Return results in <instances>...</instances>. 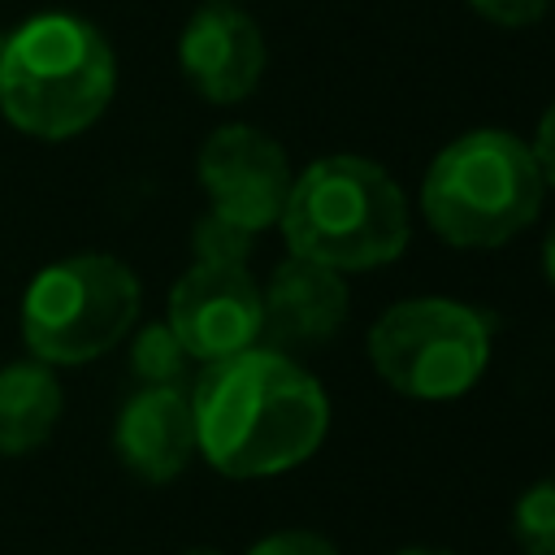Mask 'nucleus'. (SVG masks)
Here are the masks:
<instances>
[{
	"mask_svg": "<svg viewBox=\"0 0 555 555\" xmlns=\"http://www.w3.org/2000/svg\"><path fill=\"white\" fill-rule=\"evenodd\" d=\"M139 317V278L113 256H69L30 282L22 338L43 364H87L113 351Z\"/></svg>",
	"mask_w": 555,
	"mask_h": 555,
	"instance_id": "nucleus-5",
	"label": "nucleus"
},
{
	"mask_svg": "<svg viewBox=\"0 0 555 555\" xmlns=\"http://www.w3.org/2000/svg\"><path fill=\"white\" fill-rule=\"evenodd\" d=\"M178 61L204 100L234 104V100L251 95L260 82L264 39H260V26L243 9L212 0L186 22V30L178 39Z\"/></svg>",
	"mask_w": 555,
	"mask_h": 555,
	"instance_id": "nucleus-9",
	"label": "nucleus"
},
{
	"mask_svg": "<svg viewBox=\"0 0 555 555\" xmlns=\"http://www.w3.org/2000/svg\"><path fill=\"white\" fill-rule=\"evenodd\" d=\"M512 533L525 555H555V481H538L516 499Z\"/></svg>",
	"mask_w": 555,
	"mask_h": 555,
	"instance_id": "nucleus-13",
	"label": "nucleus"
},
{
	"mask_svg": "<svg viewBox=\"0 0 555 555\" xmlns=\"http://www.w3.org/2000/svg\"><path fill=\"white\" fill-rule=\"evenodd\" d=\"M468 4L499 26H529L546 13V0H468Z\"/></svg>",
	"mask_w": 555,
	"mask_h": 555,
	"instance_id": "nucleus-17",
	"label": "nucleus"
},
{
	"mask_svg": "<svg viewBox=\"0 0 555 555\" xmlns=\"http://www.w3.org/2000/svg\"><path fill=\"white\" fill-rule=\"evenodd\" d=\"M395 555H451V551H395Z\"/></svg>",
	"mask_w": 555,
	"mask_h": 555,
	"instance_id": "nucleus-20",
	"label": "nucleus"
},
{
	"mask_svg": "<svg viewBox=\"0 0 555 555\" xmlns=\"http://www.w3.org/2000/svg\"><path fill=\"white\" fill-rule=\"evenodd\" d=\"M191 412L204 460L243 481L304 464L330 429L321 382L273 347L212 360L195 377Z\"/></svg>",
	"mask_w": 555,
	"mask_h": 555,
	"instance_id": "nucleus-1",
	"label": "nucleus"
},
{
	"mask_svg": "<svg viewBox=\"0 0 555 555\" xmlns=\"http://www.w3.org/2000/svg\"><path fill=\"white\" fill-rule=\"evenodd\" d=\"M113 447L134 477L152 486L173 481L199 451L191 395L182 386H143L139 395L126 399L113 429Z\"/></svg>",
	"mask_w": 555,
	"mask_h": 555,
	"instance_id": "nucleus-11",
	"label": "nucleus"
},
{
	"mask_svg": "<svg viewBox=\"0 0 555 555\" xmlns=\"http://www.w3.org/2000/svg\"><path fill=\"white\" fill-rule=\"evenodd\" d=\"M247 247H251V234L225 225L212 212L195 225V260H234V264H243L247 260Z\"/></svg>",
	"mask_w": 555,
	"mask_h": 555,
	"instance_id": "nucleus-15",
	"label": "nucleus"
},
{
	"mask_svg": "<svg viewBox=\"0 0 555 555\" xmlns=\"http://www.w3.org/2000/svg\"><path fill=\"white\" fill-rule=\"evenodd\" d=\"M186 351L182 343L173 338L169 325H147L134 343V373L147 382V386H178L182 382V369H186Z\"/></svg>",
	"mask_w": 555,
	"mask_h": 555,
	"instance_id": "nucleus-14",
	"label": "nucleus"
},
{
	"mask_svg": "<svg viewBox=\"0 0 555 555\" xmlns=\"http://www.w3.org/2000/svg\"><path fill=\"white\" fill-rule=\"evenodd\" d=\"M542 269L551 278V286H555V225L546 230V243H542Z\"/></svg>",
	"mask_w": 555,
	"mask_h": 555,
	"instance_id": "nucleus-19",
	"label": "nucleus"
},
{
	"mask_svg": "<svg viewBox=\"0 0 555 555\" xmlns=\"http://www.w3.org/2000/svg\"><path fill=\"white\" fill-rule=\"evenodd\" d=\"M291 256L351 273L395 260L408 247V199L399 182L364 156H325L308 165L278 217Z\"/></svg>",
	"mask_w": 555,
	"mask_h": 555,
	"instance_id": "nucleus-3",
	"label": "nucleus"
},
{
	"mask_svg": "<svg viewBox=\"0 0 555 555\" xmlns=\"http://www.w3.org/2000/svg\"><path fill=\"white\" fill-rule=\"evenodd\" d=\"M191 555H221V551H191Z\"/></svg>",
	"mask_w": 555,
	"mask_h": 555,
	"instance_id": "nucleus-21",
	"label": "nucleus"
},
{
	"mask_svg": "<svg viewBox=\"0 0 555 555\" xmlns=\"http://www.w3.org/2000/svg\"><path fill=\"white\" fill-rule=\"evenodd\" d=\"M247 555H338V551L330 546V538H321L312 529H282V533L260 538Z\"/></svg>",
	"mask_w": 555,
	"mask_h": 555,
	"instance_id": "nucleus-16",
	"label": "nucleus"
},
{
	"mask_svg": "<svg viewBox=\"0 0 555 555\" xmlns=\"http://www.w3.org/2000/svg\"><path fill=\"white\" fill-rule=\"evenodd\" d=\"M61 421V382L43 360L0 369V455H26L52 438Z\"/></svg>",
	"mask_w": 555,
	"mask_h": 555,
	"instance_id": "nucleus-12",
	"label": "nucleus"
},
{
	"mask_svg": "<svg viewBox=\"0 0 555 555\" xmlns=\"http://www.w3.org/2000/svg\"><path fill=\"white\" fill-rule=\"evenodd\" d=\"M113 48L74 13H39L0 43V108L30 139H69L113 100Z\"/></svg>",
	"mask_w": 555,
	"mask_h": 555,
	"instance_id": "nucleus-2",
	"label": "nucleus"
},
{
	"mask_svg": "<svg viewBox=\"0 0 555 555\" xmlns=\"http://www.w3.org/2000/svg\"><path fill=\"white\" fill-rule=\"evenodd\" d=\"M291 182L286 152L256 126H221L199 147V186L212 199V217L243 234L278 225Z\"/></svg>",
	"mask_w": 555,
	"mask_h": 555,
	"instance_id": "nucleus-7",
	"label": "nucleus"
},
{
	"mask_svg": "<svg viewBox=\"0 0 555 555\" xmlns=\"http://www.w3.org/2000/svg\"><path fill=\"white\" fill-rule=\"evenodd\" d=\"M347 304L351 295L338 269L291 256L286 264L273 269L269 286L260 291V338L273 351L325 343L343 325Z\"/></svg>",
	"mask_w": 555,
	"mask_h": 555,
	"instance_id": "nucleus-10",
	"label": "nucleus"
},
{
	"mask_svg": "<svg viewBox=\"0 0 555 555\" xmlns=\"http://www.w3.org/2000/svg\"><path fill=\"white\" fill-rule=\"evenodd\" d=\"M173 338L191 360H225L260 343V286L247 264L234 260H195L169 291Z\"/></svg>",
	"mask_w": 555,
	"mask_h": 555,
	"instance_id": "nucleus-8",
	"label": "nucleus"
},
{
	"mask_svg": "<svg viewBox=\"0 0 555 555\" xmlns=\"http://www.w3.org/2000/svg\"><path fill=\"white\" fill-rule=\"evenodd\" d=\"M533 160H538V169H542V182H555V100H551V108L542 113V121H538V139H533Z\"/></svg>",
	"mask_w": 555,
	"mask_h": 555,
	"instance_id": "nucleus-18",
	"label": "nucleus"
},
{
	"mask_svg": "<svg viewBox=\"0 0 555 555\" xmlns=\"http://www.w3.org/2000/svg\"><path fill=\"white\" fill-rule=\"evenodd\" d=\"M369 360L377 377L408 399H455L481 377L490 330L468 304L403 299L373 321Z\"/></svg>",
	"mask_w": 555,
	"mask_h": 555,
	"instance_id": "nucleus-6",
	"label": "nucleus"
},
{
	"mask_svg": "<svg viewBox=\"0 0 555 555\" xmlns=\"http://www.w3.org/2000/svg\"><path fill=\"white\" fill-rule=\"evenodd\" d=\"M421 208L451 247H499L538 217L542 169L516 134L468 130L434 156Z\"/></svg>",
	"mask_w": 555,
	"mask_h": 555,
	"instance_id": "nucleus-4",
	"label": "nucleus"
}]
</instances>
